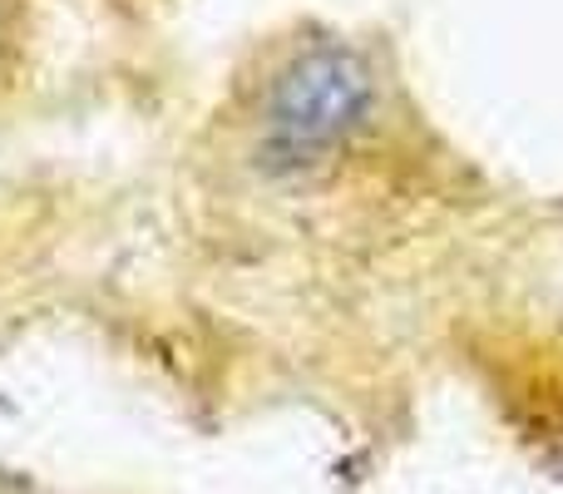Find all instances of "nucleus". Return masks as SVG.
I'll list each match as a JSON object with an SVG mask.
<instances>
[{
	"mask_svg": "<svg viewBox=\"0 0 563 494\" xmlns=\"http://www.w3.org/2000/svg\"><path fill=\"white\" fill-rule=\"evenodd\" d=\"M376 105V75L346 40H317L273 75L263 105V158L273 168H311L336 154Z\"/></svg>",
	"mask_w": 563,
	"mask_h": 494,
	"instance_id": "1",
	"label": "nucleus"
}]
</instances>
